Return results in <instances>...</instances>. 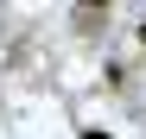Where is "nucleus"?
Here are the masks:
<instances>
[{
	"mask_svg": "<svg viewBox=\"0 0 146 139\" xmlns=\"http://www.w3.org/2000/svg\"><path fill=\"white\" fill-rule=\"evenodd\" d=\"M83 139H108V133H102V127H89V133H83Z\"/></svg>",
	"mask_w": 146,
	"mask_h": 139,
	"instance_id": "nucleus-1",
	"label": "nucleus"
},
{
	"mask_svg": "<svg viewBox=\"0 0 146 139\" xmlns=\"http://www.w3.org/2000/svg\"><path fill=\"white\" fill-rule=\"evenodd\" d=\"M140 44H146V26H140Z\"/></svg>",
	"mask_w": 146,
	"mask_h": 139,
	"instance_id": "nucleus-2",
	"label": "nucleus"
}]
</instances>
